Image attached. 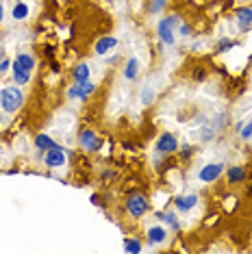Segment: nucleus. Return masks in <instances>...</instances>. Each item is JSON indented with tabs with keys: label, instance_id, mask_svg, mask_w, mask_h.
<instances>
[{
	"label": "nucleus",
	"instance_id": "10",
	"mask_svg": "<svg viewBox=\"0 0 252 254\" xmlns=\"http://www.w3.org/2000/svg\"><path fill=\"white\" fill-rule=\"evenodd\" d=\"M200 202L198 193H187V196H176L174 198V211L176 213H189L191 209H196Z\"/></svg>",
	"mask_w": 252,
	"mask_h": 254
},
{
	"label": "nucleus",
	"instance_id": "1",
	"mask_svg": "<svg viewBox=\"0 0 252 254\" xmlns=\"http://www.w3.org/2000/svg\"><path fill=\"white\" fill-rule=\"evenodd\" d=\"M24 107V91L20 89V85H7L0 89V111L2 113H18Z\"/></svg>",
	"mask_w": 252,
	"mask_h": 254
},
{
	"label": "nucleus",
	"instance_id": "7",
	"mask_svg": "<svg viewBox=\"0 0 252 254\" xmlns=\"http://www.w3.org/2000/svg\"><path fill=\"white\" fill-rule=\"evenodd\" d=\"M65 161H68V150L61 146H54L50 150L43 152V163H46V168H50V169L63 168Z\"/></svg>",
	"mask_w": 252,
	"mask_h": 254
},
{
	"label": "nucleus",
	"instance_id": "5",
	"mask_svg": "<svg viewBox=\"0 0 252 254\" xmlns=\"http://www.w3.org/2000/svg\"><path fill=\"white\" fill-rule=\"evenodd\" d=\"M226 172V165L224 163H207L205 168L198 169V180L205 185H211L215 180H220V176Z\"/></svg>",
	"mask_w": 252,
	"mask_h": 254
},
{
	"label": "nucleus",
	"instance_id": "4",
	"mask_svg": "<svg viewBox=\"0 0 252 254\" xmlns=\"http://www.w3.org/2000/svg\"><path fill=\"white\" fill-rule=\"evenodd\" d=\"M79 143H81V148H83L85 152L94 154V152L100 150L102 139H100V135H98L96 130H91V128H83V130L79 132Z\"/></svg>",
	"mask_w": 252,
	"mask_h": 254
},
{
	"label": "nucleus",
	"instance_id": "15",
	"mask_svg": "<svg viewBox=\"0 0 252 254\" xmlns=\"http://www.w3.org/2000/svg\"><path fill=\"white\" fill-rule=\"evenodd\" d=\"M72 79L74 83H85L91 79V68L87 63H76L72 68Z\"/></svg>",
	"mask_w": 252,
	"mask_h": 254
},
{
	"label": "nucleus",
	"instance_id": "21",
	"mask_svg": "<svg viewBox=\"0 0 252 254\" xmlns=\"http://www.w3.org/2000/svg\"><path fill=\"white\" fill-rule=\"evenodd\" d=\"M166 4H168V0H152L150 7H148V15H157V13H161V11L166 9Z\"/></svg>",
	"mask_w": 252,
	"mask_h": 254
},
{
	"label": "nucleus",
	"instance_id": "19",
	"mask_svg": "<svg viewBox=\"0 0 252 254\" xmlns=\"http://www.w3.org/2000/svg\"><path fill=\"white\" fill-rule=\"evenodd\" d=\"M124 252H130V254L144 252V241H141L139 237H126L124 239Z\"/></svg>",
	"mask_w": 252,
	"mask_h": 254
},
{
	"label": "nucleus",
	"instance_id": "33",
	"mask_svg": "<svg viewBox=\"0 0 252 254\" xmlns=\"http://www.w3.org/2000/svg\"><path fill=\"white\" fill-rule=\"evenodd\" d=\"M0 150H2V143H0Z\"/></svg>",
	"mask_w": 252,
	"mask_h": 254
},
{
	"label": "nucleus",
	"instance_id": "28",
	"mask_svg": "<svg viewBox=\"0 0 252 254\" xmlns=\"http://www.w3.org/2000/svg\"><path fill=\"white\" fill-rule=\"evenodd\" d=\"M116 178V172L113 169H109V172H102V180H113Z\"/></svg>",
	"mask_w": 252,
	"mask_h": 254
},
{
	"label": "nucleus",
	"instance_id": "14",
	"mask_svg": "<svg viewBox=\"0 0 252 254\" xmlns=\"http://www.w3.org/2000/svg\"><path fill=\"white\" fill-rule=\"evenodd\" d=\"M235 22H237L239 31H248L252 26V7H244V9H237V13H235Z\"/></svg>",
	"mask_w": 252,
	"mask_h": 254
},
{
	"label": "nucleus",
	"instance_id": "20",
	"mask_svg": "<svg viewBox=\"0 0 252 254\" xmlns=\"http://www.w3.org/2000/svg\"><path fill=\"white\" fill-rule=\"evenodd\" d=\"M29 13H31L29 4H26V2H18V4L13 7V11H11V18H13L15 22H22V20L29 18Z\"/></svg>",
	"mask_w": 252,
	"mask_h": 254
},
{
	"label": "nucleus",
	"instance_id": "27",
	"mask_svg": "<svg viewBox=\"0 0 252 254\" xmlns=\"http://www.w3.org/2000/svg\"><path fill=\"white\" fill-rule=\"evenodd\" d=\"M11 65H13V61H9V59L4 57L2 61H0V74H7V72L11 70Z\"/></svg>",
	"mask_w": 252,
	"mask_h": 254
},
{
	"label": "nucleus",
	"instance_id": "25",
	"mask_svg": "<svg viewBox=\"0 0 252 254\" xmlns=\"http://www.w3.org/2000/svg\"><path fill=\"white\" fill-rule=\"evenodd\" d=\"M183 37H191V33H194V29H191V24H187V22H180V26L176 29Z\"/></svg>",
	"mask_w": 252,
	"mask_h": 254
},
{
	"label": "nucleus",
	"instance_id": "30",
	"mask_svg": "<svg viewBox=\"0 0 252 254\" xmlns=\"http://www.w3.org/2000/svg\"><path fill=\"white\" fill-rule=\"evenodd\" d=\"M2 22H4V4L0 2V24H2Z\"/></svg>",
	"mask_w": 252,
	"mask_h": 254
},
{
	"label": "nucleus",
	"instance_id": "16",
	"mask_svg": "<svg viewBox=\"0 0 252 254\" xmlns=\"http://www.w3.org/2000/svg\"><path fill=\"white\" fill-rule=\"evenodd\" d=\"M155 217L159 219V222L169 224L174 230H180V222H178V213L176 211H157Z\"/></svg>",
	"mask_w": 252,
	"mask_h": 254
},
{
	"label": "nucleus",
	"instance_id": "2",
	"mask_svg": "<svg viewBox=\"0 0 252 254\" xmlns=\"http://www.w3.org/2000/svg\"><path fill=\"white\" fill-rule=\"evenodd\" d=\"M180 15L178 13H172V15H166V18L159 20L157 24V37L161 43L166 46H174L176 43V29L180 26Z\"/></svg>",
	"mask_w": 252,
	"mask_h": 254
},
{
	"label": "nucleus",
	"instance_id": "29",
	"mask_svg": "<svg viewBox=\"0 0 252 254\" xmlns=\"http://www.w3.org/2000/svg\"><path fill=\"white\" fill-rule=\"evenodd\" d=\"M118 61H120L118 54H113V57H109V54H107V63H109V65H113V63H118Z\"/></svg>",
	"mask_w": 252,
	"mask_h": 254
},
{
	"label": "nucleus",
	"instance_id": "22",
	"mask_svg": "<svg viewBox=\"0 0 252 254\" xmlns=\"http://www.w3.org/2000/svg\"><path fill=\"white\" fill-rule=\"evenodd\" d=\"M235 46H237V42L231 40V37H226V40H222L220 43H217V52H228Z\"/></svg>",
	"mask_w": 252,
	"mask_h": 254
},
{
	"label": "nucleus",
	"instance_id": "34",
	"mask_svg": "<svg viewBox=\"0 0 252 254\" xmlns=\"http://www.w3.org/2000/svg\"><path fill=\"white\" fill-rule=\"evenodd\" d=\"M0 43H2V37H0Z\"/></svg>",
	"mask_w": 252,
	"mask_h": 254
},
{
	"label": "nucleus",
	"instance_id": "17",
	"mask_svg": "<svg viewBox=\"0 0 252 254\" xmlns=\"http://www.w3.org/2000/svg\"><path fill=\"white\" fill-rule=\"evenodd\" d=\"M54 146H59V143L54 141L50 135H46V132H40V135H35V148H37L40 152H46V150H50V148H54Z\"/></svg>",
	"mask_w": 252,
	"mask_h": 254
},
{
	"label": "nucleus",
	"instance_id": "24",
	"mask_svg": "<svg viewBox=\"0 0 252 254\" xmlns=\"http://www.w3.org/2000/svg\"><path fill=\"white\" fill-rule=\"evenodd\" d=\"M152 100H155V91H152V87H144V89H141V102L152 104Z\"/></svg>",
	"mask_w": 252,
	"mask_h": 254
},
{
	"label": "nucleus",
	"instance_id": "8",
	"mask_svg": "<svg viewBox=\"0 0 252 254\" xmlns=\"http://www.w3.org/2000/svg\"><path fill=\"white\" fill-rule=\"evenodd\" d=\"M168 241V228L161 224H155V226H148L146 230V244L148 246H163Z\"/></svg>",
	"mask_w": 252,
	"mask_h": 254
},
{
	"label": "nucleus",
	"instance_id": "23",
	"mask_svg": "<svg viewBox=\"0 0 252 254\" xmlns=\"http://www.w3.org/2000/svg\"><path fill=\"white\" fill-rule=\"evenodd\" d=\"M239 137H242L244 141H250V139H252V120H248V122L242 126V130H239Z\"/></svg>",
	"mask_w": 252,
	"mask_h": 254
},
{
	"label": "nucleus",
	"instance_id": "26",
	"mask_svg": "<svg viewBox=\"0 0 252 254\" xmlns=\"http://www.w3.org/2000/svg\"><path fill=\"white\" fill-rule=\"evenodd\" d=\"M194 150H196L194 146H183V148H180V152H178V157L180 159H189L191 154H194Z\"/></svg>",
	"mask_w": 252,
	"mask_h": 254
},
{
	"label": "nucleus",
	"instance_id": "18",
	"mask_svg": "<svg viewBox=\"0 0 252 254\" xmlns=\"http://www.w3.org/2000/svg\"><path fill=\"white\" fill-rule=\"evenodd\" d=\"M137 74H139V59L137 57H130L124 65V79L126 81H135Z\"/></svg>",
	"mask_w": 252,
	"mask_h": 254
},
{
	"label": "nucleus",
	"instance_id": "11",
	"mask_svg": "<svg viewBox=\"0 0 252 254\" xmlns=\"http://www.w3.org/2000/svg\"><path fill=\"white\" fill-rule=\"evenodd\" d=\"M118 46V37L113 35H102L100 40H96L94 43V52L98 54V57H107L109 52H113Z\"/></svg>",
	"mask_w": 252,
	"mask_h": 254
},
{
	"label": "nucleus",
	"instance_id": "31",
	"mask_svg": "<svg viewBox=\"0 0 252 254\" xmlns=\"http://www.w3.org/2000/svg\"><path fill=\"white\" fill-rule=\"evenodd\" d=\"M4 59V48H0V61Z\"/></svg>",
	"mask_w": 252,
	"mask_h": 254
},
{
	"label": "nucleus",
	"instance_id": "12",
	"mask_svg": "<svg viewBox=\"0 0 252 254\" xmlns=\"http://www.w3.org/2000/svg\"><path fill=\"white\" fill-rule=\"evenodd\" d=\"M246 178H248V172H246V168H242V165H231V168L226 169L228 185H242V183H246Z\"/></svg>",
	"mask_w": 252,
	"mask_h": 254
},
{
	"label": "nucleus",
	"instance_id": "13",
	"mask_svg": "<svg viewBox=\"0 0 252 254\" xmlns=\"http://www.w3.org/2000/svg\"><path fill=\"white\" fill-rule=\"evenodd\" d=\"M35 65H37V61H35V57H33L31 52H20L18 57L13 59V65H11V68H20V70L35 72Z\"/></svg>",
	"mask_w": 252,
	"mask_h": 254
},
{
	"label": "nucleus",
	"instance_id": "32",
	"mask_svg": "<svg viewBox=\"0 0 252 254\" xmlns=\"http://www.w3.org/2000/svg\"><path fill=\"white\" fill-rule=\"evenodd\" d=\"M2 120H4V113L0 111V126H2Z\"/></svg>",
	"mask_w": 252,
	"mask_h": 254
},
{
	"label": "nucleus",
	"instance_id": "3",
	"mask_svg": "<svg viewBox=\"0 0 252 254\" xmlns=\"http://www.w3.org/2000/svg\"><path fill=\"white\" fill-rule=\"evenodd\" d=\"M124 209H126V213H128V217L141 219L150 211V200H148V196H144V193H137V191L128 193L124 200Z\"/></svg>",
	"mask_w": 252,
	"mask_h": 254
},
{
	"label": "nucleus",
	"instance_id": "9",
	"mask_svg": "<svg viewBox=\"0 0 252 254\" xmlns=\"http://www.w3.org/2000/svg\"><path fill=\"white\" fill-rule=\"evenodd\" d=\"M178 150V139L172 135V132H161L159 135V139H157V152H161V154H174Z\"/></svg>",
	"mask_w": 252,
	"mask_h": 254
},
{
	"label": "nucleus",
	"instance_id": "6",
	"mask_svg": "<svg viewBox=\"0 0 252 254\" xmlns=\"http://www.w3.org/2000/svg\"><path fill=\"white\" fill-rule=\"evenodd\" d=\"M94 91H96V83H89V81H85V83H72V85L68 87V98H70V100L85 102Z\"/></svg>",
	"mask_w": 252,
	"mask_h": 254
}]
</instances>
